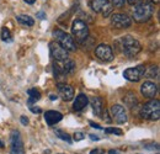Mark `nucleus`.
<instances>
[{"mask_svg": "<svg viewBox=\"0 0 160 154\" xmlns=\"http://www.w3.org/2000/svg\"><path fill=\"white\" fill-rule=\"evenodd\" d=\"M95 56L99 58L102 62H111L113 59V52L112 48L108 44H99L95 49Z\"/></svg>", "mask_w": 160, "mask_h": 154, "instance_id": "9d476101", "label": "nucleus"}, {"mask_svg": "<svg viewBox=\"0 0 160 154\" xmlns=\"http://www.w3.org/2000/svg\"><path fill=\"white\" fill-rule=\"evenodd\" d=\"M36 16H37V19H40V20H44L47 18V15H46L44 11H38V13L36 14Z\"/></svg>", "mask_w": 160, "mask_h": 154, "instance_id": "c85d7f7f", "label": "nucleus"}, {"mask_svg": "<svg viewBox=\"0 0 160 154\" xmlns=\"http://www.w3.org/2000/svg\"><path fill=\"white\" fill-rule=\"evenodd\" d=\"M140 93L144 97H148V99H154V96L157 95L158 93V86L154 81H144L140 86Z\"/></svg>", "mask_w": 160, "mask_h": 154, "instance_id": "ddd939ff", "label": "nucleus"}, {"mask_svg": "<svg viewBox=\"0 0 160 154\" xmlns=\"http://www.w3.org/2000/svg\"><path fill=\"white\" fill-rule=\"evenodd\" d=\"M154 14V5L148 1H140L134 5L132 10V16L137 22H147L152 19Z\"/></svg>", "mask_w": 160, "mask_h": 154, "instance_id": "f03ea898", "label": "nucleus"}, {"mask_svg": "<svg viewBox=\"0 0 160 154\" xmlns=\"http://www.w3.org/2000/svg\"><path fill=\"white\" fill-rule=\"evenodd\" d=\"M90 126L91 127H94V128H98V130H102V127L99 126L98 123H95V122H92V121H90Z\"/></svg>", "mask_w": 160, "mask_h": 154, "instance_id": "473e14b6", "label": "nucleus"}, {"mask_svg": "<svg viewBox=\"0 0 160 154\" xmlns=\"http://www.w3.org/2000/svg\"><path fill=\"white\" fill-rule=\"evenodd\" d=\"M144 73H145V67L143 64H139L134 68H127L123 72V77L129 81H139L144 77Z\"/></svg>", "mask_w": 160, "mask_h": 154, "instance_id": "6e6552de", "label": "nucleus"}, {"mask_svg": "<svg viewBox=\"0 0 160 154\" xmlns=\"http://www.w3.org/2000/svg\"><path fill=\"white\" fill-rule=\"evenodd\" d=\"M53 36L57 41V43L59 44L60 47H63L65 51H70V52L77 51V44H75L73 37L69 33H67V32H64L62 30H54Z\"/></svg>", "mask_w": 160, "mask_h": 154, "instance_id": "20e7f679", "label": "nucleus"}, {"mask_svg": "<svg viewBox=\"0 0 160 154\" xmlns=\"http://www.w3.org/2000/svg\"><path fill=\"white\" fill-rule=\"evenodd\" d=\"M123 101H124V104H126L128 107H133V106L137 105L138 99H137V96H136V94H133V93H128L126 96L123 97Z\"/></svg>", "mask_w": 160, "mask_h": 154, "instance_id": "6ab92c4d", "label": "nucleus"}, {"mask_svg": "<svg viewBox=\"0 0 160 154\" xmlns=\"http://www.w3.org/2000/svg\"><path fill=\"white\" fill-rule=\"evenodd\" d=\"M26 4H30V5H32V4H35L36 3V0H23Z\"/></svg>", "mask_w": 160, "mask_h": 154, "instance_id": "e433bc0d", "label": "nucleus"}, {"mask_svg": "<svg viewBox=\"0 0 160 154\" xmlns=\"http://www.w3.org/2000/svg\"><path fill=\"white\" fill-rule=\"evenodd\" d=\"M72 33L78 41L82 42L89 36V27L82 20L77 19L74 20L73 23H72Z\"/></svg>", "mask_w": 160, "mask_h": 154, "instance_id": "39448f33", "label": "nucleus"}, {"mask_svg": "<svg viewBox=\"0 0 160 154\" xmlns=\"http://www.w3.org/2000/svg\"><path fill=\"white\" fill-rule=\"evenodd\" d=\"M20 121L23 126H27V125H28V122H30V121H28V118H27V117H25V116H21Z\"/></svg>", "mask_w": 160, "mask_h": 154, "instance_id": "7c9ffc66", "label": "nucleus"}, {"mask_svg": "<svg viewBox=\"0 0 160 154\" xmlns=\"http://www.w3.org/2000/svg\"><path fill=\"white\" fill-rule=\"evenodd\" d=\"M75 68H77V65H75V62H74V60H72V59H69V58H67L65 60H63L62 69H63V72H64L65 74H72V73H74V72H75Z\"/></svg>", "mask_w": 160, "mask_h": 154, "instance_id": "a211bd4d", "label": "nucleus"}, {"mask_svg": "<svg viewBox=\"0 0 160 154\" xmlns=\"http://www.w3.org/2000/svg\"><path fill=\"white\" fill-rule=\"evenodd\" d=\"M147 1H148V3H150V4H153V5L159 3V0H147Z\"/></svg>", "mask_w": 160, "mask_h": 154, "instance_id": "4c0bfd02", "label": "nucleus"}, {"mask_svg": "<svg viewBox=\"0 0 160 154\" xmlns=\"http://www.w3.org/2000/svg\"><path fill=\"white\" fill-rule=\"evenodd\" d=\"M30 110H31L32 112H35V114H36V112H37V114L42 112V110H41L40 107H30Z\"/></svg>", "mask_w": 160, "mask_h": 154, "instance_id": "72a5a7b5", "label": "nucleus"}, {"mask_svg": "<svg viewBox=\"0 0 160 154\" xmlns=\"http://www.w3.org/2000/svg\"><path fill=\"white\" fill-rule=\"evenodd\" d=\"M62 118H63V115L58 111H54V110L46 111V114H44V120H46V123L48 126H54L56 123L62 121Z\"/></svg>", "mask_w": 160, "mask_h": 154, "instance_id": "2eb2a0df", "label": "nucleus"}, {"mask_svg": "<svg viewBox=\"0 0 160 154\" xmlns=\"http://www.w3.org/2000/svg\"><path fill=\"white\" fill-rule=\"evenodd\" d=\"M90 102H91L94 114L96 116H99V117H101L102 112H103V102H102V99L99 96H94L90 99Z\"/></svg>", "mask_w": 160, "mask_h": 154, "instance_id": "f3484780", "label": "nucleus"}, {"mask_svg": "<svg viewBox=\"0 0 160 154\" xmlns=\"http://www.w3.org/2000/svg\"><path fill=\"white\" fill-rule=\"evenodd\" d=\"M102 115H105L103 116V120H106L107 122H111V118L108 117V114H107V110H105V112H102Z\"/></svg>", "mask_w": 160, "mask_h": 154, "instance_id": "2f4dec72", "label": "nucleus"}, {"mask_svg": "<svg viewBox=\"0 0 160 154\" xmlns=\"http://www.w3.org/2000/svg\"><path fill=\"white\" fill-rule=\"evenodd\" d=\"M111 116H112V118H113L117 123H126L127 120H128L126 109H124L122 105H118V104H115V105L111 107Z\"/></svg>", "mask_w": 160, "mask_h": 154, "instance_id": "9b49d317", "label": "nucleus"}, {"mask_svg": "<svg viewBox=\"0 0 160 154\" xmlns=\"http://www.w3.org/2000/svg\"><path fill=\"white\" fill-rule=\"evenodd\" d=\"M131 5H136V4H138V3H140V1H144V0H127Z\"/></svg>", "mask_w": 160, "mask_h": 154, "instance_id": "f704fd0d", "label": "nucleus"}, {"mask_svg": "<svg viewBox=\"0 0 160 154\" xmlns=\"http://www.w3.org/2000/svg\"><path fill=\"white\" fill-rule=\"evenodd\" d=\"M27 95L30 96V99H32V100H35V101H37V100L41 99V93L37 89H35V88L28 89V90H27Z\"/></svg>", "mask_w": 160, "mask_h": 154, "instance_id": "b1692460", "label": "nucleus"}, {"mask_svg": "<svg viewBox=\"0 0 160 154\" xmlns=\"http://www.w3.org/2000/svg\"><path fill=\"white\" fill-rule=\"evenodd\" d=\"M49 51H51V56L58 62H63L68 58V51H65L54 41L49 43Z\"/></svg>", "mask_w": 160, "mask_h": 154, "instance_id": "f8f14e48", "label": "nucleus"}, {"mask_svg": "<svg viewBox=\"0 0 160 154\" xmlns=\"http://www.w3.org/2000/svg\"><path fill=\"white\" fill-rule=\"evenodd\" d=\"M115 46L120 53L127 56V57H136L142 49L140 43L131 35H126L121 38L116 39Z\"/></svg>", "mask_w": 160, "mask_h": 154, "instance_id": "f257e3e1", "label": "nucleus"}, {"mask_svg": "<svg viewBox=\"0 0 160 154\" xmlns=\"http://www.w3.org/2000/svg\"><path fill=\"white\" fill-rule=\"evenodd\" d=\"M145 78H157L158 77V68L157 67H150L149 69L145 68V73H144Z\"/></svg>", "mask_w": 160, "mask_h": 154, "instance_id": "4be33fe9", "label": "nucleus"}, {"mask_svg": "<svg viewBox=\"0 0 160 154\" xmlns=\"http://www.w3.org/2000/svg\"><path fill=\"white\" fill-rule=\"evenodd\" d=\"M111 25L116 28H128L132 26V19L126 14L111 15Z\"/></svg>", "mask_w": 160, "mask_h": 154, "instance_id": "1a4fd4ad", "label": "nucleus"}, {"mask_svg": "<svg viewBox=\"0 0 160 154\" xmlns=\"http://www.w3.org/2000/svg\"><path fill=\"white\" fill-rule=\"evenodd\" d=\"M84 138H85V133H82V132H75V133H74V141H75V142L82 141Z\"/></svg>", "mask_w": 160, "mask_h": 154, "instance_id": "cd10ccee", "label": "nucleus"}, {"mask_svg": "<svg viewBox=\"0 0 160 154\" xmlns=\"http://www.w3.org/2000/svg\"><path fill=\"white\" fill-rule=\"evenodd\" d=\"M0 148H4V143L0 141Z\"/></svg>", "mask_w": 160, "mask_h": 154, "instance_id": "a19ab883", "label": "nucleus"}, {"mask_svg": "<svg viewBox=\"0 0 160 154\" xmlns=\"http://www.w3.org/2000/svg\"><path fill=\"white\" fill-rule=\"evenodd\" d=\"M90 154H106L105 153V151L103 149H100V148H96V149H92Z\"/></svg>", "mask_w": 160, "mask_h": 154, "instance_id": "c756f323", "label": "nucleus"}, {"mask_svg": "<svg viewBox=\"0 0 160 154\" xmlns=\"http://www.w3.org/2000/svg\"><path fill=\"white\" fill-rule=\"evenodd\" d=\"M56 135H57L58 138L65 141L67 143H69V144L72 143V138H70V136L68 135V133H65V132H63V131H60V130H57V131H56Z\"/></svg>", "mask_w": 160, "mask_h": 154, "instance_id": "393cba45", "label": "nucleus"}, {"mask_svg": "<svg viewBox=\"0 0 160 154\" xmlns=\"http://www.w3.org/2000/svg\"><path fill=\"white\" fill-rule=\"evenodd\" d=\"M16 19H18V21L20 22L21 25H23V26L31 27V26H33V23H35V20L32 19L31 16H28V15H19Z\"/></svg>", "mask_w": 160, "mask_h": 154, "instance_id": "aec40b11", "label": "nucleus"}, {"mask_svg": "<svg viewBox=\"0 0 160 154\" xmlns=\"http://www.w3.org/2000/svg\"><path fill=\"white\" fill-rule=\"evenodd\" d=\"M1 39H2L4 42H11V41H12L11 32H10V30H9V28L4 27V28L1 30Z\"/></svg>", "mask_w": 160, "mask_h": 154, "instance_id": "5701e85b", "label": "nucleus"}, {"mask_svg": "<svg viewBox=\"0 0 160 154\" xmlns=\"http://www.w3.org/2000/svg\"><path fill=\"white\" fill-rule=\"evenodd\" d=\"M10 153L11 154H25L23 142L19 131H12L10 136Z\"/></svg>", "mask_w": 160, "mask_h": 154, "instance_id": "0eeeda50", "label": "nucleus"}, {"mask_svg": "<svg viewBox=\"0 0 160 154\" xmlns=\"http://www.w3.org/2000/svg\"><path fill=\"white\" fill-rule=\"evenodd\" d=\"M58 93H59L60 99L64 101H70L74 97V89L68 84L59 83L58 84Z\"/></svg>", "mask_w": 160, "mask_h": 154, "instance_id": "4468645a", "label": "nucleus"}, {"mask_svg": "<svg viewBox=\"0 0 160 154\" xmlns=\"http://www.w3.org/2000/svg\"><path fill=\"white\" fill-rule=\"evenodd\" d=\"M88 104H89L88 96L85 94H79L78 96L75 97V101L73 104V109L75 111H81V110H84L88 106Z\"/></svg>", "mask_w": 160, "mask_h": 154, "instance_id": "dca6fc26", "label": "nucleus"}, {"mask_svg": "<svg viewBox=\"0 0 160 154\" xmlns=\"http://www.w3.org/2000/svg\"><path fill=\"white\" fill-rule=\"evenodd\" d=\"M140 115L143 118L149 120V121H157L160 118V102L158 100L152 99L140 110Z\"/></svg>", "mask_w": 160, "mask_h": 154, "instance_id": "7ed1b4c3", "label": "nucleus"}, {"mask_svg": "<svg viewBox=\"0 0 160 154\" xmlns=\"http://www.w3.org/2000/svg\"><path fill=\"white\" fill-rule=\"evenodd\" d=\"M105 132L108 133V135H116V136L123 135V131L121 128H117V127H107V128H105Z\"/></svg>", "mask_w": 160, "mask_h": 154, "instance_id": "a878e982", "label": "nucleus"}, {"mask_svg": "<svg viewBox=\"0 0 160 154\" xmlns=\"http://www.w3.org/2000/svg\"><path fill=\"white\" fill-rule=\"evenodd\" d=\"M90 6L95 13H101L105 18H107L112 13V4L108 0H91Z\"/></svg>", "mask_w": 160, "mask_h": 154, "instance_id": "423d86ee", "label": "nucleus"}, {"mask_svg": "<svg viewBox=\"0 0 160 154\" xmlns=\"http://www.w3.org/2000/svg\"><path fill=\"white\" fill-rule=\"evenodd\" d=\"M108 154H118L117 151H113V149H111V151H108Z\"/></svg>", "mask_w": 160, "mask_h": 154, "instance_id": "ea45409f", "label": "nucleus"}, {"mask_svg": "<svg viewBox=\"0 0 160 154\" xmlns=\"http://www.w3.org/2000/svg\"><path fill=\"white\" fill-rule=\"evenodd\" d=\"M57 95H51V96H49V99H51V100H52V101H54V100H57Z\"/></svg>", "mask_w": 160, "mask_h": 154, "instance_id": "58836bf2", "label": "nucleus"}, {"mask_svg": "<svg viewBox=\"0 0 160 154\" xmlns=\"http://www.w3.org/2000/svg\"><path fill=\"white\" fill-rule=\"evenodd\" d=\"M112 3V5L113 6H116V8H122L123 5H124V3H126V0H111Z\"/></svg>", "mask_w": 160, "mask_h": 154, "instance_id": "bb28decb", "label": "nucleus"}, {"mask_svg": "<svg viewBox=\"0 0 160 154\" xmlns=\"http://www.w3.org/2000/svg\"><path fill=\"white\" fill-rule=\"evenodd\" d=\"M53 73H54V78H56L58 81L64 80L65 77H67V74L63 72L62 67H60V65H57V64H54V67H53Z\"/></svg>", "mask_w": 160, "mask_h": 154, "instance_id": "412c9836", "label": "nucleus"}, {"mask_svg": "<svg viewBox=\"0 0 160 154\" xmlns=\"http://www.w3.org/2000/svg\"><path fill=\"white\" fill-rule=\"evenodd\" d=\"M89 137H90L91 141H99V139H100L98 136H94V135H89Z\"/></svg>", "mask_w": 160, "mask_h": 154, "instance_id": "c9c22d12", "label": "nucleus"}]
</instances>
